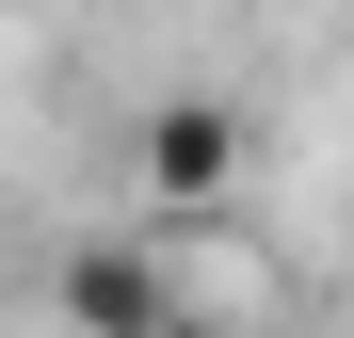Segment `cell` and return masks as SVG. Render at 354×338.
Listing matches in <instances>:
<instances>
[{"instance_id": "obj_1", "label": "cell", "mask_w": 354, "mask_h": 338, "mask_svg": "<svg viewBox=\"0 0 354 338\" xmlns=\"http://www.w3.org/2000/svg\"><path fill=\"white\" fill-rule=\"evenodd\" d=\"M48 306H65V338H177V258L161 242H65Z\"/></svg>"}, {"instance_id": "obj_2", "label": "cell", "mask_w": 354, "mask_h": 338, "mask_svg": "<svg viewBox=\"0 0 354 338\" xmlns=\"http://www.w3.org/2000/svg\"><path fill=\"white\" fill-rule=\"evenodd\" d=\"M129 178H145V209H225L242 194V113L225 97H161L145 145H129Z\"/></svg>"}]
</instances>
